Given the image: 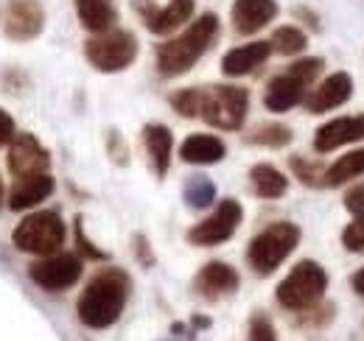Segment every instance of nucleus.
<instances>
[{"mask_svg":"<svg viewBox=\"0 0 364 341\" xmlns=\"http://www.w3.org/2000/svg\"><path fill=\"white\" fill-rule=\"evenodd\" d=\"M132 291V280L127 271L121 269H101L87 288L82 291L79 297V319L82 325H87L92 330H104V328H112L124 308H127V299Z\"/></svg>","mask_w":364,"mask_h":341,"instance_id":"nucleus-1","label":"nucleus"},{"mask_svg":"<svg viewBox=\"0 0 364 341\" xmlns=\"http://www.w3.org/2000/svg\"><path fill=\"white\" fill-rule=\"evenodd\" d=\"M216 37H219V17L210 14V11L196 17L180 37H174V40H168V43H163L157 48V70H160V76L174 79V76L188 73L210 50Z\"/></svg>","mask_w":364,"mask_h":341,"instance_id":"nucleus-2","label":"nucleus"},{"mask_svg":"<svg viewBox=\"0 0 364 341\" xmlns=\"http://www.w3.org/2000/svg\"><path fill=\"white\" fill-rule=\"evenodd\" d=\"M325 291H328V271L317 260H300L277 286L274 297L280 308L303 313V310H314L325 297Z\"/></svg>","mask_w":364,"mask_h":341,"instance_id":"nucleus-3","label":"nucleus"},{"mask_svg":"<svg viewBox=\"0 0 364 341\" xmlns=\"http://www.w3.org/2000/svg\"><path fill=\"white\" fill-rule=\"evenodd\" d=\"M297 244H300V227L291 221H274L250 241L247 263L252 266L255 274L269 277L274 269L297 249Z\"/></svg>","mask_w":364,"mask_h":341,"instance_id":"nucleus-4","label":"nucleus"},{"mask_svg":"<svg viewBox=\"0 0 364 341\" xmlns=\"http://www.w3.org/2000/svg\"><path fill=\"white\" fill-rule=\"evenodd\" d=\"M322 59L319 56H309V59H300L294 62L286 73L274 76L272 82L267 85L264 92V104L269 112H289L294 109L300 101H306L309 95V87L314 85L319 73H322Z\"/></svg>","mask_w":364,"mask_h":341,"instance_id":"nucleus-5","label":"nucleus"},{"mask_svg":"<svg viewBox=\"0 0 364 341\" xmlns=\"http://www.w3.org/2000/svg\"><path fill=\"white\" fill-rule=\"evenodd\" d=\"M250 112V92L244 87L219 85V87H202V107L199 118L208 121L210 126L235 131L244 126Z\"/></svg>","mask_w":364,"mask_h":341,"instance_id":"nucleus-6","label":"nucleus"},{"mask_svg":"<svg viewBox=\"0 0 364 341\" xmlns=\"http://www.w3.org/2000/svg\"><path fill=\"white\" fill-rule=\"evenodd\" d=\"M11 241H14V247L20 252H28V255H40V257L53 255L65 244V221H62V215L53 213V210L31 213L17 224Z\"/></svg>","mask_w":364,"mask_h":341,"instance_id":"nucleus-7","label":"nucleus"},{"mask_svg":"<svg viewBox=\"0 0 364 341\" xmlns=\"http://www.w3.org/2000/svg\"><path fill=\"white\" fill-rule=\"evenodd\" d=\"M85 56L101 73H121L137 59V40L132 31L109 28L104 34H92L85 43Z\"/></svg>","mask_w":364,"mask_h":341,"instance_id":"nucleus-8","label":"nucleus"},{"mask_svg":"<svg viewBox=\"0 0 364 341\" xmlns=\"http://www.w3.org/2000/svg\"><path fill=\"white\" fill-rule=\"evenodd\" d=\"M28 277L50 294H59V291H68L79 283L82 277V257L70 255V252H53L46 255L43 260L31 263L28 266Z\"/></svg>","mask_w":364,"mask_h":341,"instance_id":"nucleus-9","label":"nucleus"},{"mask_svg":"<svg viewBox=\"0 0 364 341\" xmlns=\"http://www.w3.org/2000/svg\"><path fill=\"white\" fill-rule=\"evenodd\" d=\"M241 218H244L241 205L235 199H222L219 207L208 215L205 221H199L196 227L188 229V241L193 247H219V244H225V241H230L235 235Z\"/></svg>","mask_w":364,"mask_h":341,"instance_id":"nucleus-10","label":"nucleus"},{"mask_svg":"<svg viewBox=\"0 0 364 341\" xmlns=\"http://www.w3.org/2000/svg\"><path fill=\"white\" fill-rule=\"evenodd\" d=\"M193 6L196 0H168L166 6H154L151 0H135V11L143 17L146 28L157 37L177 31L193 17Z\"/></svg>","mask_w":364,"mask_h":341,"instance_id":"nucleus-11","label":"nucleus"},{"mask_svg":"<svg viewBox=\"0 0 364 341\" xmlns=\"http://www.w3.org/2000/svg\"><path fill=\"white\" fill-rule=\"evenodd\" d=\"M9 170L20 179V176H34V173H48L50 168V154L48 148L28 131H17L14 140L9 143Z\"/></svg>","mask_w":364,"mask_h":341,"instance_id":"nucleus-12","label":"nucleus"},{"mask_svg":"<svg viewBox=\"0 0 364 341\" xmlns=\"http://www.w3.org/2000/svg\"><path fill=\"white\" fill-rule=\"evenodd\" d=\"M6 37L14 43H28L46 28V9L40 0H9L6 9Z\"/></svg>","mask_w":364,"mask_h":341,"instance_id":"nucleus-13","label":"nucleus"},{"mask_svg":"<svg viewBox=\"0 0 364 341\" xmlns=\"http://www.w3.org/2000/svg\"><path fill=\"white\" fill-rule=\"evenodd\" d=\"M364 140V115H345L322 124L314 134V151L317 154H331L342 146H353Z\"/></svg>","mask_w":364,"mask_h":341,"instance_id":"nucleus-14","label":"nucleus"},{"mask_svg":"<svg viewBox=\"0 0 364 341\" xmlns=\"http://www.w3.org/2000/svg\"><path fill=\"white\" fill-rule=\"evenodd\" d=\"M238 283H241L238 280V271L230 263L210 260L193 277V291L202 299H222V297H230L238 288Z\"/></svg>","mask_w":364,"mask_h":341,"instance_id":"nucleus-15","label":"nucleus"},{"mask_svg":"<svg viewBox=\"0 0 364 341\" xmlns=\"http://www.w3.org/2000/svg\"><path fill=\"white\" fill-rule=\"evenodd\" d=\"M353 95V79L339 70V73H331L328 79H322L317 85V90H311V95H306V109L311 115H322V112H331L342 104H348Z\"/></svg>","mask_w":364,"mask_h":341,"instance_id":"nucleus-16","label":"nucleus"},{"mask_svg":"<svg viewBox=\"0 0 364 341\" xmlns=\"http://www.w3.org/2000/svg\"><path fill=\"white\" fill-rule=\"evenodd\" d=\"M230 17L238 34H255L277 17V0H235Z\"/></svg>","mask_w":364,"mask_h":341,"instance_id":"nucleus-17","label":"nucleus"},{"mask_svg":"<svg viewBox=\"0 0 364 341\" xmlns=\"http://www.w3.org/2000/svg\"><path fill=\"white\" fill-rule=\"evenodd\" d=\"M53 193V176L50 173H34V176H20L14 188L9 190V210H31L40 202H46Z\"/></svg>","mask_w":364,"mask_h":341,"instance_id":"nucleus-18","label":"nucleus"},{"mask_svg":"<svg viewBox=\"0 0 364 341\" xmlns=\"http://www.w3.org/2000/svg\"><path fill=\"white\" fill-rule=\"evenodd\" d=\"M272 53V45L264 43V40H255V43H247V45H238L225 53L222 59V73L235 79V76H247L252 73L255 67H261Z\"/></svg>","mask_w":364,"mask_h":341,"instance_id":"nucleus-19","label":"nucleus"},{"mask_svg":"<svg viewBox=\"0 0 364 341\" xmlns=\"http://www.w3.org/2000/svg\"><path fill=\"white\" fill-rule=\"evenodd\" d=\"M225 154H228V146L216 134H191L180 146L182 163H191V166H216L225 160Z\"/></svg>","mask_w":364,"mask_h":341,"instance_id":"nucleus-20","label":"nucleus"},{"mask_svg":"<svg viewBox=\"0 0 364 341\" xmlns=\"http://www.w3.org/2000/svg\"><path fill=\"white\" fill-rule=\"evenodd\" d=\"M143 143H146V151H149V163L157 176H166L168 166H171V151H174V137H171V129L163 126V124H149L143 129Z\"/></svg>","mask_w":364,"mask_h":341,"instance_id":"nucleus-21","label":"nucleus"},{"mask_svg":"<svg viewBox=\"0 0 364 341\" xmlns=\"http://www.w3.org/2000/svg\"><path fill=\"white\" fill-rule=\"evenodd\" d=\"M76 14L90 34H104L118 23V11L112 0H76Z\"/></svg>","mask_w":364,"mask_h":341,"instance_id":"nucleus-22","label":"nucleus"},{"mask_svg":"<svg viewBox=\"0 0 364 341\" xmlns=\"http://www.w3.org/2000/svg\"><path fill=\"white\" fill-rule=\"evenodd\" d=\"M250 182H252V190L261 196V199H280L286 190H289V179L286 173L269 166V163H258L250 168Z\"/></svg>","mask_w":364,"mask_h":341,"instance_id":"nucleus-23","label":"nucleus"},{"mask_svg":"<svg viewBox=\"0 0 364 341\" xmlns=\"http://www.w3.org/2000/svg\"><path fill=\"white\" fill-rule=\"evenodd\" d=\"M359 176H364V148H356V151L339 157L331 168H325L322 182H325V188H339V185L359 179Z\"/></svg>","mask_w":364,"mask_h":341,"instance_id":"nucleus-24","label":"nucleus"},{"mask_svg":"<svg viewBox=\"0 0 364 341\" xmlns=\"http://www.w3.org/2000/svg\"><path fill=\"white\" fill-rule=\"evenodd\" d=\"M272 53H280V56H297V53H303L306 50V34L297 28V26H280L277 31L272 34Z\"/></svg>","mask_w":364,"mask_h":341,"instance_id":"nucleus-25","label":"nucleus"},{"mask_svg":"<svg viewBox=\"0 0 364 341\" xmlns=\"http://www.w3.org/2000/svg\"><path fill=\"white\" fill-rule=\"evenodd\" d=\"M250 143L255 146H269V148H283L291 143V129L283 126V124H261L250 137Z\"/></svg>","mask_w":364,"mask_h":341,"instance_id":"nucleus-26","label":"nucleus"},{"mask_svg":"<svg viewBox=\"0 0 364 341\" xmlns=\"http://www.w3.org/2000/svg\"><path fill=\"white\" fill-rule=\"evenodd\" d=\"M216 199V188L208 176H191L185 185V202L191 207H208Z\"/></svg>","mask_w":364,"mask_h":341,"instance_id":"nucleus-27","label":"nucleus"},{"mask_svg":"<svg viewBox=\"0 0 364 341\" xmlns=\"http://www.w3.org/2000/svg\"><path fill=\"white\" fill-rule=\"evenodd\" d=\"M171 107L180 112L182 118H199V107H202V87H191L180 90L171 95Z\"/></svg>","mask_w":364,"mask_h":341,"instance_id":"nucleus-28","label":"nucleus"},{"mask_svg":"<svg viewBox=\"0 0 364 341\" xmlns=\"http://www.w3.org/2000/svg\"><path fill=\"white\" fill-rule=\"evenodd\" d=\"M289 166H291L294 176H297L303 185H309V188H325V182H322V173H325V170L319 168L317 163H309L306 157L294 154V157L289 160Z\"/></svg>","mask_w":364,"mask_h":341,"instance_id":"nucleus-29","label":"nucleus"},{"mask_svg":"<svg viewBox=\"0 0 364 341\" xmlns=\"http://www.w3.org/2000/svg\"><path fill=\"white\" fill-rule=\"evenodd\" d=\"M342 244L348 252H364V213H359L342 229Z\"/></svg>","mask_w":364,"mask_h":341,"instance_id":"nucleus-30","label":"nucleus"},{"mask_svg":"<svg viewBox=\"0 0 364 341\" xmlns=\"http://www.w3.org/2000/svg\"><path fill=\"white\" fill-rule=\"evenodd\" d=\"M247 341H277V333H274V325L272 319L267 316V313H252V319H250V336Z\"/></svg>","mask_w":364,"mask_h":341,"instance_id":"nucleus-31","label":"nucleus"},{"mask_svg":"<svg viewBox=\"0 0 364 341\" xmlns=\"http://www.w3.org/2000/svg\"><path fill=\"white\" fill-rule=\"evenodd\" d=\"M345 207H348L353 215L364 213V182L353 185V188L345 193Z\"/></svg>","mask_w":364,"mask_h":341,"instance_id":"nucleus-32","label":"nucleus"},{"mask_svg":"<svg viewBox=\"0 0 364 341\" xmlns=\"http://www.w3.org/2000/svg\"><path fill=\"white\" fill-rule=\"evenodd\" d=\"M14 134H17V129H14V121H11V115L0 107V148L3 146H9L11 140H14Z\"/></svg>","mask_w":364,"mask_h":341,"instance_id":"nucleus-33","label":"nucleus"},{"mask_svg":"<svg viewBox=\"0 0 364 341\" xmlns=\"http://www.w3.org/2000/svg\"><path fill=\"white\" fill-rule=\"evenodd\" d=\"M76 238H79V244H82V252H85L87 257H95V260H104V257H107L104 252H101V249H95L90 241L85 238V232H82V221H79V227H76Z\"/></svg>","mask_w":364,"mask_h":341,"instance_id":"nucleus-34","label":"nucleus"},{"mask_svg":"<svg viewBox=\"0 0 364 341\" xmlns=\"http://www.w3.org/2000/svg\"><path fill=\"white\" fill-rule=\"evenodd\" d=\"M109 143H112V157H115V163H127V148H124V143H121V137H118L115 131H109Z\"/></svg>","mask_w":364,"mask_h":341,"instance_id":"nucleus-35","label":"nucleus"},{"mask_svg":"<svg viewBox=\"0 0 364 341\" xmlns=\"http://www.w3.org/2000/svg\"><path fill=\"white\" fill-rule=\"evenodd\" d=\"M294 14H297L300 20H306V23H309L314 31H319V17L314 14V11H311V9H306V6H297V9H294Z\"/></svg>","mask_w":364,"mask_h":341,"instance_id":"nucleus-36","label":"nucleus"},{"mask_svg":"<svg viewBox=\"0 0 364 341\" xmlns=\"http://www.w3.org/2000/svg\"><path fill=\"white\" fill-rule=\"evenodd\" d=\"M135 244H137V257H140L146 266H151V263H154V257L149 255V244H146V238H143V235H137Z\"/></svg>","mask_w":364,"mask_h":341,"instance_id":"nucleus-37","label":"nucleus"},{"mask_svg":"<svg viewBox=\"0 0 364 341\" xmlns=\"http://www.w3.org/2000/svg\"><path fill=\"white\" fill-rule=\"evenodd\" d=\"M350 286H353V291H356L359 297H364V269H359V271L350 277Z\"/></svg>","mask_w":364,"mask_h":341,"instance_id":"nucleus-38","label":"nucleus"},{"mask_svg":"<svg viewBox=\"0 0 364 341\" xmlns=\"http://www.w3.org/2000/svg\"><path fill=\"white\" fill-rule=\"evenodd\" d=\"M6 205V190H3V179H0V207Z\"/></svg>","mask_w":364,"mask_h":341,"instance_id":"nucleus-39","label":"nucleus"}]
</instances>
